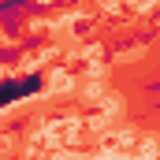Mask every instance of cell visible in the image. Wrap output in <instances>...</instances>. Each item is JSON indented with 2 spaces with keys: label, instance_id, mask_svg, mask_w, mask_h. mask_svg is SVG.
Instances as JSON below:
<instances>
[{
  "label": "cell",
  "instance_id": "6da1fadb",
  "mask_svg": "<svg viewBox=\"0 0 160 160\" xmlns=\"http://www.w3.org/2000/svg\"><path fill=\"white\" fill-rule=\"evenodd\" d=\"M130 142H134V134H130V130H119V134H108V138H104V145H108V149H130Z\"/></svg>",
  "mask_w": 160,
  "mask_h": 160
}]
</instances>
